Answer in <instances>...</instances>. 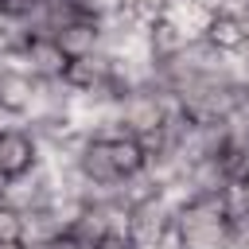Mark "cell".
Wrapping results in <instances>:
<instances>
[{"label":"cell","mask_w":249,"mask_h":249,"mask_svg":"<svg viewBox=\"0 0 249 249\" xmlns=\"http://www.w3.org/2000/svg\"><path fill=\"white\" fill-rule=\"evenodd\" d=\"M35 163H43L39 140H35V132H31L23 121H16L12 128L0 132V171H4V179L12 183V179H19V175H27Z\"/></svg>","instance_id":"obj_1"},{"label":"cell","mask_w":249,"mask_h":249,"mask_svg":"<svg viewBox=\"0 0 249 249\" xmlns=\"http://www.w3.org/2000/svg\"><path fill=\"white\" fill-rule=\"evenodd\" d=\"M35 101H39V78L0 66V109L12 121H27L35 113Z\"/></svg>","instance_id":"obj_2"},{"label":"cell","mask_w":249,"mask_h":249,"mask_svg":"<svg viewBox=\"0 0 249 249\" xmlns=\"http://www.w3.org/2000/svg\"><path fill=\"white\" fill-rule=\"evenodd\" d=\"M78 171L97 183V187H117L124 175L117 167V156H113V140H101V136H89L78 152Z\"/></svg>","instance_id":"obj_3"},{"label":"cell","mask_w":249,"mask_h":249,"mask_svg":"<svg viewBox=\"0 0 249 249\" xmlns=\"http://www.w3.org/2000/svg\"><path fill=\"white\" fill-rule=\"evenodd\" d=\"M66 66H70V58L62 54L58 39H51V35H35V39L27 43V51H23V70H27L31 78H39V82H58V78H66Z\"/></svg>","instance_id":"obj_4"},{"label":"cell","mask_w":249,"mask_h":249,"mask_svg":"<svg viewBox=\"0 0 249 249\" xmlns=\"http://www.w3.org/2000/svg\"><path fill=\"white\" fill-rule=\"evenodd\" d=\"M113 82V54L109 51H97V54H86V58H74L66 66V86L78 89V93H93L101 86Z\"/></svg>","instance_id":"obj_5"},{"label":"cell","mask_w":249,"mask_h":249,"mask_svg":"<svg viewBox=\"0 0 249 249\" xmlns=\"http://www.w3.org/2000/svg\"><path fill=\"white\" fill-rule=\"evenodd\" d=\"M54 39H58V47H62V54L70 62L74 58H86V54H97L101 51V19L97 16H82L70 27H62Z\"/></svg>","instance_id":"obj_6"},{"label":"cell","mask_w":249,"mask_h":249,"mask_svg":"<svg viewBox=\"0 0 249 249\" xmlns=\"http://www.w3.org/2000/svg\"><path fill=\"white\" fill-rule=\"evenodd\" d=\"M187 43H191V35L179 23H171L167 16H160V19L148 23V47H152V58L156 62H171L175 54H183Z\"/></svg>","instance_id":"obj_7"},{"label":"cell","mask_w":249,"mask_h":249,"mask_svg":"<svg viewBox=\"0 0 249 249\" xmlns=\"http://www.w3.org/2000/svg\"><path fill=\"white\" fill-rule=\"evenodd\" d=\"M58 237H66V226L58 222V214L51 206H39V210L23 214V241L19 245H54Z\"/></svg>","instance_id":"obj_8"},{"label":"cell","mask_w":249,"mask_h":249,"mask_svg":"<svg viewBox=\"0 0 249 249\" xmlns=\"http://www.w3.org/2000/svg\"><path fill=\"white\" fill-rule=\"evenodd\" d=\"M202 39H206V43H214L218 51L233 54V51L245 43V31H241L237 16H230V12H214V19H210V27H206V35H202Z\"/></svg>","instance_id":"obj_9"},{"label":"cell","mask_w":249,"mask_h":249,"mask_svg":"<svg viewBox=\"0 0 249 249\" xmlns=\"http://www.w3.org/2000/svg\"><path fill=\"white\" fill-rule=\"evenodd\" d=\"M160 195V187L152 183V175L148 171H136V175H124L121 183H117V198L132 210V206H140V202H148V198H156Z\"/></svg>","instance_id":"obj_10"},{"label":"cell","mask_w":249,"mask_h":249,"mask_svg":"<svg viewBox=\"0 0 249 249\" xmlns=\"http://www.w3.org/2000/svg\"><path fill=\"white\" fill-rule=\"evenodd\" d=\"M23 241V210L4 206L0 210V245H19Z\"/></svg>","instance_id":"obj_11"},{"label":"cell","mask_w":249,"mask_h":249,"mask_svg":"<svg viewBox=\"0 0 249 249\" xmlns=\"http://www.w3.org/2000/svg\"><path fill=\"white\" fill-rule=\"evenodd\" d=\"M132 4H136V8H140L148 19H160V16L171 8V0H132Z\"/></svg>","instance_id":"obj_12"},{"label":"cell","mask_w":249,"mask_h":249,"mask_svg":"<svg viewBox=\"0 0 249 249\" xmlns=\"http://www.w3.org/2000/svg\"><path fill=\"white\" fill-rule=\"evenodd\" d=\"M93 249H140V245H136L132 237H101Z\"/></svg>","instance_id":"obj_13"},{"label":"cell","mask_w":249,"mask_h":249,"mask_svg":"<svg viewBox=\"0 0 249 249\" xmlns=\"http://www.w3.org/2000/svg\"><path fill=\"white\" fill-rule=\"evenodd\" d=\"M12 124H16V121H12V117H8L4 109H0V132H4V128H12Z\"/></svg>","instance_id":"obj_14"},{"label":"cell","mask_w":249,"mask_h":249,"mask_svg":"<svg viewBox=\"0 0 249 249\" xmlns=\"http://www.w3.org/2000/svg\"><path fill=\"white\" fill-rule=\"evenodd\" d=\"M241 105H245V109H249V86H245V97H241Z\"/></svg>","instance_id":"obj_15"},{"label":"cell","mask_w":249,"mask_h":249,"mask_svg":"<svg viewBox=\"0 0 249 249\" xmlns=\"http://www.w3.org/2000/svg\"><path fill=\"white\" fill-rule=\"evenodd\" d=\"M245 191H249V179H245Z\"/></svg>","instance_id":"obj_16"}]
</instances>
